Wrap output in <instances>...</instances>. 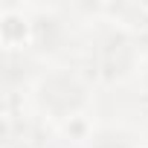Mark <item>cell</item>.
I'll list each match as a JSON object with an SVG mask.
<instances>
[{
	"instance_id": "6da1fadb",
	"label": "cell",
	"mask_w": 148,
	"mask_h": 148,
	"mask_svg": "<svg viewBox=\"0 0 148 148\" xmlns=\"http://www.w3.org/2000/svg\"><path fill=\"white\" fill-rule=\"evenodd\" d=\"M38 102L49 113L67 116L87 102V87L76 73H49L38 87Z\"/></svg>"
},
{
	"instance_id": "7a4b0ae2",
	"label": "cell",
	"mask_w": 148,
	"mask_h": 148,
	"mask_svg": "<svg viewBox=\"0 0 148 148\" xmlns=\"http://www.w3.org/2000/svg\"><path fill=\"white\" fill-rule=\"evenodd\" d=\"M90 58L96 61L99 76L108 79V82H113V79L125 76V73L134 67L136 49H134V41H131L128 35H122V32H108V35L96 44V49H93Z\"/></svg>"
},
{
	"instance_id": "3957f363",
	"label": "cell",
	"mask_w": 148,
	"mask_h": 148,
	"mask_svg": "<svg viewBox=\"0 0 148 148\" xmlns=\"http://www.w3.org/2000/svg\"><path fill=\"white\" fill-rule=\"evenodd\" d=\"M44 145H47V134L41 131V125L35 119L6 113L3 148H44Z\"/></svg>"
},
{
	"instance_id": "277c9868",
	"label": "cell",
	"mask_w": 148,
	"mask_h": 148,
	"mask_svg": "<svg viewBox=\"0 0 148 148\" xmlns=\"http://www.w3.org/2000/svg\"><path fill=\"white\" fill-rule=\"evenodd\" d=\"M32 73H35V61L23 49H6V55H3V82H6L9 90L23 84Z\"/></svg>"
},
{
	"instance_id": "5b68a950",
	"label": "cell",
	"mask_w": 148,
	"mask_h": 148,
	"mask_svg": "<svg viewBox=\"0 0 148 148\" xmlns=\"http://www.w3.org/2000/svg\"><path fill=\"white\" fill-rule=\"evenodd\" d=\"M61 38H64V23L58 21V18H38L35 23H32V41L38 44V49H58L61 47Z\"/></svg>"
},
{
	"instance_id": "8992f818",
	"label": "cell",
	"mask_w": 148,
	"mask_h": 148,
	"mask_svg": "<svg viewBox=\"0 0 148 148\" xmlns=\"http://www.w3.org/2000/svg\"><path fill=\"white\" fill-rule=\"evenodd\" d=\"M90 148H134V142H131V134L119 128H105L90 139Z\"/></svg>"
}]
</instances>
